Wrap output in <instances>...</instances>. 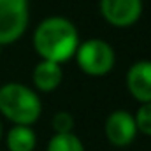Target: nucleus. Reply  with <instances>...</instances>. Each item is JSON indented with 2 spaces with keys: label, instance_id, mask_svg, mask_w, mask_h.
I'll use <instances>...</instances> for the list:
<instances>
[{
  "label": "nucleus",
  "instance_id": "7ed1b4c3",
  "mask_svg": "<svg viewBox=\"0 0 151 151\" xmlns=\"http://www.w3.org/2000/svg\"><path fill=\"white\" fill-rule=\"evenodd\" d=\"M76 60L79 69L88 76H104L111 72L116 62V55L111 44L102 39H90L77 46Z\"/></svg>",
  "mask_w": 151,
  "mask_h": 151
},
{
  "label": "nucleus",
  "instance_id": "f03ea898",
  "mask_svg": "<svg viewBox=\"0 0 151 151\" xmlns=\"http://www.w3.org/2000/svg\"><path fill=\"white\" fill-rule=\"evenodd\" d=\"M0 113L16 125L30 127L42 113L40 99L25 84L7 83L0 88Z\"/></svg>",
  "mask_w": 151,
  "mask_h": 151
},
{
  "label": "nucleus",
  "instance_id": "423d86ee",
  "mask_svg": "<svg viewBox=\"0 0 151 151\" xmlns=\"http://www.w3.org/2000/svg\"><path fill=\"white\" fill-rule=\"evenodd\" d=\"M106 135L109 142L118 148H127L128 144H132L137 135L134 116L123 109L113 111L106 119Z\"/></svg>",
  "mask_w": 151,
  "mask_h": 151
},
{
  "label": "nucleus",
  "instance_id": "0eeeda50",
  "mask_svg": "<svg viewBox=\"0 0 151 151\" xmlns=\"http://www.w3.org/2000/svg\"><path fill=\"white\" fill-rule=\"evenodd\" d=\"M127 88L130 95L142 102H151V62L150 60H139L135 62L128 72H127Z\"/></svg>",
  "mask_w": 151,
  "mask_h": 151
},
{
  "label": "nucleus",
  "instance_id": "9d476101",
  "mask_svg": "<svg viewBox=\"0 0 151 151\" xmlns=\"http://www.w3.org/2000/svg\"><path fill=\"white\" fill-rule=\"evenodd\" d=\"M47 151H84V146L74 134H55L47 144Z\"/></svg>",
  "mask_w": 151,
  "mask_h": 151
},
{
  "label": "nucleus",
  "instance_id": "1a4fd4ad",
  "mask_svg": "<svg viewBox=\"0 0 151 151\" xmlns=\"http://www.w3.org/2000/svg\"><path fill=\"white\" fill-rule=\"evenodd\" d=\"M7 148L9 151H34L37 144L35 132L30 127L16 125L7 132Z\"/></svg>",
  "mask_w": 151,
  "mask_h": 151
},
{
  "label": "nucleus",
  "instance_id": "ddd939ff",
  "mask_svg": "<svg viewBox=\"0 0 151 151\" xmlns=\"http://www.w3.org/2000/svg\"><path fill=\"white\" fill-rule=\"evenodd\" d=\"M2 132H4V128H2V123H0V139H2Z\"/></svg>",
  "mask_w": 151,
  "mask_h": 151
},
{
  "label": "nucleus",
  "instance_id": "f8f14e48",
  "mask_svg": "<svg viewBox=\"0 0 151 151\" xmlns=\"http://www.w3.org/2000/svg\"><path fill=\"white\" fill-rule=\"evenodd\" d=\"M53 128L56 134H72L74 128V118L67 111H60L53 116Z\"/></svg>",
  "mask_w": 151,
  "mask_h": 151
},
{
  "label": "nucleus",
  "instance_id": "9b49d317",
  "mask_svg": "<svg viewBox=\"0 0 151 151\" xmlns=\"http://www.w3.org/2000/svg\"><path fill=\"white\" fill-rule=\"evenodd\" d=\"M134 119H135L137 132H142L144 135L151 137V102L150 104H142L139 107L137 114L134 116Z\"/></svg>",
  "mask_w": 151,
  "mask_h": 151
},
{
  "label": "nucleus",
  "instance_id": "f257e3e1",
  "mask_svg": "<svg viewBox=\"0 0 151 151\" xmlns=\"http://www.w3.org/2000/svg\"><path fill=\"white\" fill-rule=\"evenodd\" d=\"M79 35L76 25L62 16H51L39 23L34 32V47L46 62H65L76 55Z\"/></svg>",
  "mask_w": 151,
  "mask_h": 151
},
{
  "label": "nucleus",
  "instance_id": "6e6552de",
  "mask_svg": "<svg viewBox=\"0 0 151 151\" xmlns=\"http://www.w3.org/2000/svg\"><path fill=\"white\" fill-rule=\"evenodd\" d=\"M34 84L35 88L40 91H53L60 86L62 79H63V72H62V67L60 63H55V62H39L34 69Z\"/></svg>",
  "mask_w": 151,
  "mask_h": 151
},
{
  "label": "nucleus",
  "instance_id": "20e7f679",
  "mask_svg": "<svg viewBox=\"0 0 151 151\" xmlns=\"http://www.w3.org/2000/svg\"><path fill=\"white\" fill-rule=\"evenodd\" d=\"M28 27V0H0V46L12 44Z\"/></svg>",
  "mask_w": 151,
  "mask_h": 151
},
{
  "label": "nucleus",
  "instance_id": "39448f33",
  "mask_svg": "<svg viewBox=\"0 0 151 151\" xmlns=\"http://www.w3.org/2000/svg\"><path fill=\"white\" fill-rule=\"evenodd\" d=\"M100 12L113 27H132L142 14V0H100Z\"/></svg>",
  "mask_w": 151,
  "mask_h": 151
}]
</instances>
